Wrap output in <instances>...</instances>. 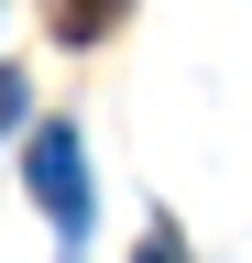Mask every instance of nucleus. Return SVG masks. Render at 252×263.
Here are the masks:
<instances>
[{"label":"nucleus","mask_w":252,"mask_h":263,"mask_svg":"<svg viewBox=\"0 0 252 263\" xmlns=\"http://www.w3.org/2000/svg\"><path fill=\"white\" fill-rule=\"evenodd\" d=\"M33 197L66 230H88V154H77V132H33Z\"/></svg>","instance_id":"obj_1"},{"label":"nucleus","mask_w":252,"mask_h":263,"mask_svg":"<svg viewBox=\"0 0 252 263\" xmlns=\"http://www.w3.org/2000/svg\"><path fill=\"white\" fill-rule=\"evenodd\" d=\"M110 11H121V0H55V22H66V33H99Z\"/></svg>","instance_id":"obj_2"},{"label":"nucleus","mask_w":252,"mask_h":263,"mask_svg":"<svg viewBox=\"0 0 252 263\" xmlns=\"http://www.w3.org/2000/svg\"><path fill=\"white\" fill-rule=\"evenodd\" d=\"M143 263H186V241H176V230H153V241H143Z\"/></svg>","instance_id":"obj_3"},{"label":"nucleus","mask_w":252,"mask_h":263,"mask_svg":"<svg viewBox=\"0 0 252 263\" xmlns=\"http://www.w3.org/2000/svg\"><path fill=\"white\" fill-rule=\"evenodd\" d=\"M0 121H22V77H11V66H0Z\"/></svg>","instance_id":"obj_4"}]
</instances>
